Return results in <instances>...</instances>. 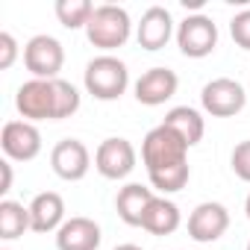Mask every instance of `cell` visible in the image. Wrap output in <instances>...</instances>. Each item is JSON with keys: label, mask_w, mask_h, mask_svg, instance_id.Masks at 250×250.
Masks as SVG:
<instances>
[{"label": "cell", "mask_w": 250, "mask_h": 250, "mask_svg": "<svg viewBox=\"0 0 250 250\" xmlns=\"http://www.w3.org/2000/svg\"><path fill=\"white\" fill-rule=\"evenodd\" d=\"M177 88H180L177 71L162 68V65L145 71V74L136 80V85H133L136 100H139L142 106H162V103H168V100L177 94Z\"/></svg>", "instance_id": "cell-12"}, {"label": "cell", "mask_w": 250, "mask_h": 250, "mask_svg": "<svg viewBox=\"0 0 250 250\" xmlns=\"http://www.w3.org/2000/svg\"><path fill=\"white\" fill-rule=\"evenodd\" d=\"M100 227L97 221L85 218V215H74L68 218L59 232H56V250H97L100 247Z\"/></svg>", "instance_id": "cell-14"}, {"label": "cell", "mask_w": 250, "mask_h": 250, "mask_svg": "<svg viewBox=\"0 0 250 250\" xmlns=\"http://www.w3.org/2000/svg\"><path fill=\"white\" fill-rule=\"evenodd\" d=\"M162 124H165V127H171L188 147L200 145V142H203V133H206L203 115H200L197 109H191V106H174V109H168Z\"/></svg>", "instance_id": "cell-18"}, {"label": "cell", "mask_w": 250, "mask_h": 250, "mask_svg": "<svg viewBox=\"0 0 250 250\" xmlns=\"http://www.w3.org/2000/svg\"><path fill=\"white\" fill-rule=\"evenodd\" d=\"M133 36V21H130V12L124 6H115V3H103L94 9L88 27H85V39L103 50V53H112L118 47H124Z\"/></svg>", "instance_id": "cell-3"}, {"label": "cell", "mask_w": 250, "mask_h": 250, "mask_svg": "<svg viewBox=\"0 0 250 250\" xmlns=\"http://www.w3.org/2000/svg\"><path fill=\"white\" fill-rule=\"evenodd\" d=\"M188 145L165 124L153 127L145 142H142V162L147 168L150 186L153 191L165 194H177L188 186L191 168H188Z\"/></svg>", "instance_id": "cell-1"}, {"label": "cell", "mask_w": 250, "mask_h": 250, "mask_svg": "<svg viewBox=\"0 0 250 250\" xmlns=\"http://www.w3.org/2000/svg\"><path fill=\"white\" fill-rule=\"evenodd\" d=\"M136 162H139V153L133 142L121 136L103 139L94 150V171L103 180H127L136 171Z\"/></svg>", "instance_id": "cell-6"}, {"label": "cell", "mask_w": 250, "mask_h": 250, "mask_svg": "<svg viewBox=\"0 0 250 250\" xmlns=\"http://www.w3.org/2000/svg\"><path fill=\"white\" fill-rule=\"evenodd\" d=\"M200 250H203V247H200Z\"/></svg>", "instance_id": "cell-29"}, {"label": "cell", "mask_w": 250, "mask_h": 250, "mask_svg": "<svg viewBox=\"0 0 250 250\" xmlns=\"http://www.w3.org/2000/svg\"><path fill=\"white\" fill-rule=\"evenodd\" d=\"M0 147L9 162H33L42 153V133L30 121H6L0 133Z\"/></svg>", "instance_id": "cell-9"}, {"label": "cell", "mask_w": 250, "mask_h": 250, "mask_svg": "<svg viewBox=\"0 0 250 250\" xmlns=\"http://www.w3.org/2000/svg\"><path fill=\"white\" fill-rule=\"evenodd\" d=\"M174 36H177V27L165 6H150L142 15V21L136 24V42L142 50H150V53L162 50Z\"/></svg>", "instance_id": "cell-13"}, {"label": "cell", "mask_w": 250, "mask_h": 250, "mask_svg": "<svg viewBox=\"0 0 250 250\" xmlns=\"http://www.w3.org/2000/svg\"><path fill=\"white\" fill-rule=\"evenodd\" d=\"M62 65H65V47L59 39L39 33L24 44V68L33 74V80H59Z\"/></svg>", "instance_id": "cell-5"}, {"label": "cell", "mask_w": 250, "mask_h": 250, "mask_svg": "<svg viewBox=\"0 0 250 250\" xmlns=\"http://www.w3.org/2000/svg\"><path fill=\"white\" fill-rule=\"evenodd\" d=\"M200 106L212 118H232L247 106V91L232 77H215L200 91Z\"/></svg>", "instance_id": "cell-8"}, {"label": "cell", "mask_w": 250, "mask_h": 250, "mask_svg": "<svg viewBox=\"0 0 250 250\" xmlns=\"http://www.w3.org/2000/svg\"><path fill=\"white\" fill-rule=\"evenodd\" d=\"M0 250H12V247H0Z\"/></svg>", "instance_id": "cell-27"}, {"label": "cell", "mask_w": 250, "mask_h": 250, "mask_svg": "<svg viewBox=\"0 0 250 250\" xmlns=\"http://www.w3.org/2000/svg\"><path fill=\"white\" fill-rule=\"evenodd\" d=\"M244 215H247V221H250V194H247V200H244Z\"/></svg>", "instance_id": "cell-26"}, {"label": "cell", "mask_w": 250, "mask_h": 250, "mask_svg": "<svg viewBox=\"0 0 250 250\" xmlns=\"http://www.w3.org/2000/svg\"><path fill=\"white\" fill-rule=\"evenodd\" d=\"M27 229H33L30 206L3 197V200H0V238H3V241H15V238H21Z\"/></svg>", "instance_id": "cell-19"}, {"label": "cell", "mask_w": 250, "mask_h": 250, "mask_svg": "<svg viewBox=\"0 0 250 250\" xmlns=\"http://www.w3.org/2000/svg\"><path fill=\"white\" fill-rule=\"evenodd\" d=\"M83 83H85V91L94 97V100H118L124 91L130 88V71H127V62L112 56V53H100L94 56L88 65H85V74H83Z\"/></svg>", "instance_id": "cell-2"}, {"label": "cell", "mask_w": 250, "mask_h": 250, "mask_svg": "<svg viewBox=\"0 0 250 250\" xmlns=\"http://www.w3.org/2000/svg\"><path fill=\"white\" fill-rule=\"evenodd\" d=\"M177 47L183 56L188 59H203L209 56L215 47H218V24L203 15V12H194V15H186L180 24H177Z\"/></svg>", "instance_id": "cell-4"}, {"label": "cell", "mask_w": 250, "mask_h": 250, "mask_svg": "<svg viewBox=\"0 0 250 250\" xmlns=\"http://www.w3.org/2000/svg\"><path fill=\"white\" fill-rule=\"evenodd\" d=\"M18 59V42L12 33H0V71H9Z\"/></svg>", "instance_id": "cell-23"}, {"label": "cell", "mask_w": 250, "mask_h": 250, "mask_svg": "<svg viewBox=\"0 0 250 250\" xmlns=\"http://www.w3.org/2000/svg\"><path fill=\"white\" fill-rule=\"evenodd\" d=\"M229 165H232V174H235L241 183H250V139H244V142H238V145L232 147Z\"/></svg>", "instance_id": "cell-21"}, {"label": "cell", "mask_w": 250, "mask_h": 250, "mask_svg": "<svg viewBox=\"0 0 250 250\" xmlns=\"http://www.w3.org/2000/svg\"><path fill=\"white\" fill-rule=\"evenodd\" d=\"M247 250H250V241H247Z\"/></svg>", "instance_id": "cell-28"}, {"label": "cell", "mask_w": 250, "mask_h": 250, "mask_svg": "<svg viewBox=\"0 0 250 250\" xmlns=\"http://www.w3.org/2000/svg\"><path fill=\"white\" fill-rule=\"evenodd\" d=\"M30 218H33V229L30 232H39V235L59 232V227L68 221L65 218V200H62V194H56V191L36 194L33 203H30Z\"/></svg>", "instance_id": "cell-15"}, {"label": "cell", "mask_w": 250, "mask_h": 250, "mask_svg": "<svg viewBox=\"0 0 250 250\" xmlns=\"http://www.w3.org/2000/svg\"><path fill=\"white\" fill-rule=\"evenodd\" d=\"M229 229V212L218 200H203L188 215V235L197 244H212Z\"/></svg>", "instance_id": "cell-11"}, {"label": "cell", "mask_w": 250, "mask_h": 250, "mask_svg": "<svg viewBox=\"0 0 250 250\" xmlns=\"http://www.w3.org/2000/svg\"><path fill=\"white\" fill-rule=\"evenodd\" d=\"M94 9L97 6L91 3V0H56V6H53L59 24L65 30H85L91 15H94Z\"/></svg>", "instance_id": "cell-20"}, {"label": "cell", "mask_w": 250, "mask_h": 250, "mask_svg": "<svg viewBox=\"0 0 250 250\" xmlns=\"http://www.w3.org/2000/svg\"><path fill=\"white\" fill-rule=\"evenodd\" d=\"M153 197H156L153 188H147L142 183H127L124 188H118V197H115L118 218L124 224H130V227H142V218H145Z\"/></svg>", "instance_id": "cell-16"}, {"label": "cell", "mask_w": 250, "mask_h": 250, "mask_svg": "<svg viewBox=\"0 0 250 250\" xmlns=\"http://www.w3.org/2000/svg\"><path fill=\"white\" fill-rule=\"evenodd\" d=\"M50 168L65 183H80L91 171V153L80 139H62L50 150Z\"/></svg>", "instance_id": "cell-10"}, {"label": "cell", "mask_w": 250, "mask_h": 250, "mask_svg": "<svg viewBox=\"0 0 250 250\" xmlns=\"http://www.w3.org/2000/svg\"><path fill=\"white\" fill-rule=\"evenodd\" d=\"M112 250H145V247H139V244H130V241H127V244H118V247H112Z\"/></svg>", "instance_id": "cell-25"}, {"label": "cell", "mask_w": 250, "mask_h": 250, "mask_svg": "<svg viewBox=\"0 0 250 250\" xmlns=\"http://www.w3.org/2000/svg\"><path fill=\"white\" fill-rule=\"evenodd\" d=\"M0 174H3V183H0V194H9V191H12V162H9V159L0 162Z\"/></svg>", "instance_id": "cell-24"}, {"label": "cell", "mask_w": 250, "mask_h": 250, "mask_svg": "<svg viewBox=\"0 0 250 250\" xmlns=\"http://www.w3.org/2000/svg\"><path fill=\"white\" fill-rule=\"evenodd\" d=\"M229 36L241 50H250V9H241L229 21Z\"/></svg>", "instance_id": "cell-22"}, {"label": "cell", "mask_w": 250, "mask_h": 250, "mask_svg": "<svg viewBox=\"0 0 250 250\" xmlns=\"http://www.w3.org/2000/svg\"><path fill=\"white\" fill-rule=\"evenodd\" d=\"M15 109L24 121H56V80H27L15 91Z\"/></svg>", "instance_id": "cell-7"}, {"label": "cell", "mask_w": 250, "mask_h": 250, "mask_svg": "<svg viewBox=\"0 0 250 250\" xmlns=\"http://www.w3.org/2000/svg\"><path fill=\"white\" fill-rule=\"evenodd\" d=\"M183 224V215H180V206L162 194H156L142 218V229H147L150 235H174Z\"/></svg>", "instance_id": "cell-17"}]
</instances>
